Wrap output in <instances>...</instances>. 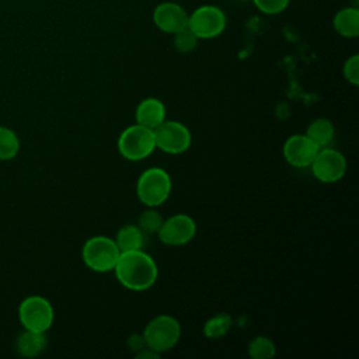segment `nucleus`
Returning <instances> with one entry per match:
<instances>
[{
	"label": "nucleus",
	"instance_id": "obj_1",
	"mask_svg": "<svg viewBox=\"0 0 359 359\" xmlns=\"http://www.w3.org/2000/svg\"><path fill=\"white\" fill-rule=\"evenodd\" d=\"M114 271L119 283L135 292L151 287L158 276L154 259L143 250L121 252Z\"/></svg>",
	"mask_w": 359,
	"mask_h": 359
},
{
	"label": "nucleus",
	"instance_id": "obj_2",
	"mask_svg": "<svg viewBox=\"0 0 359 359\" xmlns=\"http://www.w3.org/2000/svg\"><path fill=\"white\" fill-rule=\"evenodd\" d=\"M171 192V178L168 172L160 167H151L143 171L136 182V194L139 201L149 206L157 208L163 205Z\"/></svg>",
	"mask_w": 359,
	"mask_h": 359
},
{
	"label": "nucleus",
	"instance_id": "obj_3",
	"mask_svg": "<svg viewBox=\"0 0 359 359\" xmlns=\"http://www.w3.org/2000/svg\"><path fill=\"white\" fill-rule=\"evenodd\" d=\"M181 337L180 321L168 314H161L150 320L143 331L146 346L157 353L172 349Z\"/></svg>",
	"mask_w": 359,
	"mask_h": 359
},
{
	"label": "nucleus",
	"instance_id": "obj_4",
	"mask_svg": "<svg viewBox=\"0 0 359 359\" xmlns=\"http://www.w3.org/2000/svg\"><path fill=\"white\" fill-rule=\"evenodd\" d=\"M119 248L115 241L107 236H94L83 245V261L94 272L114 271L119 258Z\"/></svg>",
	"mask_w": 359,
	"mask_h": 359
},
{
	"label": "nucleus",
	"instance_id": "obj_5",
	"mask_svg": "<svg viewBox=\"0 0 359 359\" xmlns=\"http://www.w3.org/2000/svg\"><path fill=\"white\" fill-rule=\"evenodd\" d=\"M156 149L153 129L139 123L128 126L118 139L121 156L129 161H140L150 156Z\"/></svg>",
	"mask_w": 359,
	"mask_h": 359
},
{
	"label": "nucleus",
	"instance_id": "obj_6",
	"mask_svg": "<svg viewBox=\"0 0 359 359\" xmlns=\"http://www.w3.org/2000/svg\"><path fill=\"white\" fill-rule=\"evenodd\" d=\"M18 318L28 331L46 332L53 323V307L42 296H28L20 303Z\"/></svg>",
	"mask_w": 359,
	"mask_h": 359
},
{
	"label": "nucleus",
	"instance_id": "obj_7",
	"mask_svg": "<svg viewBox=\"0 0 359 359\" xmlns=\"http://www.w3.org/2000/svg\"><path fill=\"white\" fill-rule=\"evenodd\" d=\"M153 133L156 147L168 154H181L187 151L192 142L189 129L178 121L164 119L156 129H153Z\"/></svg>",
	"mask_w": 359,
	"mask_h": 359
},
{
	"label": "nucleus",
	"instance_id": "obj_8",
	"mask_svg": "<svg viewBox=\"0 0 359 359\" xmlns=\"http://www.w3.org/2000/svg\"><path fill=\"white\" fill-rule=\"evenodd\" d=\"M226 14L216 6H201L188 17V28L198 39H209L220 35L226 28Z\"/></svg>",
	"mask_w": 359,
	"mask_h": 359
},
{
	"label": "nucleus",
	"instance_id": "obj_9",
	"mask_svg": "<svg viewBox=\"0 0 359 359\" xmlns=\"http://www.w3.org/2000/svg\"><path fill=\"white\" fill-rule=\"evenodd\" d=\"M313 175L325 184L339 181L346 172V158L344 154L331 147H323L318 150L311 165Z\"/></svg>",
	"mask_w": 359,
	"mask_h": 359
},
{
	"label": "nucleus",
	"instance_id": "obj_10",
	"mask_svg": "<svg viewBox=\"0 0 359 359\" xmlns=\"http://www.w3.org/2000/svg\"><path fill=\"white\" fill-rule=\"evenodd\" d=\"M196 233L195 220L185 215L177 213L163 220L161 227L157 231V236L161 243L165 245H184L189 243Z\"/></svg>",
	"mask_w": 359,
	"mask_h": 359
},
{
	"label": "nucleus",
	"instance_id": "obj_11",
	"mask_svg": "<svg viewBox=\"0 0 359 359\" xmlns=\"http://www.w3.org/2000/svg\"><path fill=\"white\" fill-rule=\"evenodd\" d=\"M320 147L306 135H292L283 144L285 160L297 168L310 167Z\"/></svg>",
	"mask_w": 359,
	"mask_h": 359
},
{
	"label": "nucleus",
	"instance_id": "obj_12",
	"mask_svg": "<svg viewBox=\"0 0 359 359\" xmlns=\"http://www.w3.org/2000/svg\"><path fill=\"white\" fill-rule=\"evenodd\" d=\"M188 13L177 3H160L153 11L154 25L167 34H175L188 27Z\"/></svg>",
	"mask_w": 359,
	"mask_h": 359
},
{
	"label": "nucleus",
	"instance_id": "obj_13",
	"mask_svg": "<svg viewBox=\"0 0 359 359\" xmlns=\"http://www.w3.org/2000/svg\"><path fill=\"white\" fill-rule=\"evenodd\" d=\"M135 119L142 126L156 129L165 119V107L158 98H144L136 107Z\"/></svg>",
	"mask_w": 359,
	"mask_h": 359
},
{
	"label": "nucleus",
	"instance_id": "obj_14",
	"mask_svg": "<svg viewBox=\"0 0 359 359\" xmlns=\"http://www.w3.org/2000/svg\"><path fill=\"white\" fill-rule=\"evenodd\" d=\"M48 345V338L45 332H35L25 330L21 332L15 342V349L21 356L35 358L41 355Z\"/></svg>",
	"mask_w": 359,
	"mask_h": 359
},
{
	"label": "nucleus",
	"instance_id": "obj_15",
	"mask_svg": "<svg viewBox=\"0 0 359 359\" xmlns=\"http://www.w3.org/2000/svg\"><path fill=\"white\" fill-rule=\"evenodd\" d=\"M334 29L345 38H356L359 35V11L355 7L339 10L332 20Z\"/></svg>",
	"mask_w": 359,
	"mask_h": 359
},
{
	"label": "nucleus",
	"instance_id": "obj_16",
	"mask_svg": "<svg viewBox=\"0 0 359 359\" xmlns=\"http://www.w3.org/2000/svg\"><path fill=\"white\" fill-rule=\"evenodd\" d=\"M114 241L121 252L142 250L144 244V233L135 224H125L118 230Z\"/></svg>",
	"mask_w": 359,
	"mask_h": 359
},
{
	"label": "nucleus",
	"instance_id": "obj_17",
	"mask_svg": "<svg viewBox=\"0 0 359 359\" xmlns=\"http://www.w3.org/2000/svg\"><path fill=\"white\" fill-rule=\"evenodd\" d=\"M310 140H313L320 149L328 147L335 135V128L330 119L317 118L310 122L304 133Z\"/></svg>",
	"mask_w": 359,
	"mask_h": 359
},
{
	"label": "nucleus",
	"instance_id": "obj_18",
	"mask_svg": "<svg viewBox=\"0 0 359 359\" xmlns=\"http://www.w3.org/2000/svg\"><path fill=\"white\" fill-rule=\"evenodd\" d=\"M233 325V318L227 313H217L210 317L203 325V334L209 339H217L224 337Z\"/></svg>",
	"mask_w": 359,
	"mask_h": 359
},
{
	"label": "nucleus",
	"instance_id": "obj_19",
	"mask_svg": "<svg viewBox=\"0 0 359 359\" xmlns=\"http://www.w3.org/2000/svg\"><path fill=\"white\" fill-rule=\"evenodd\" d=\"M20 150V140L14 130L0 126V161L14 158Z\"/></svg>",
	"mask_w": 359,
	"mask_h": 359
},
{
	"label": "nucleus",
	"instance_id": "obj_20",
	"mask_svg": "<svg viewBox=\"0 0 359 359\" xmlns=\"http://www.w3.org/2000/svg\"><path fill=\"white\" fill-rule=\"evenodd\" d=\"M247 351L252 359H272L276 353L275 344L264 335L252 338L247 346Z\"/></svg>",
	"mask_w": 359,
	"mask_h": 359
},
{
	"label": "nucleus",
	"instance_id": "obj_21",
	"mask_svg": "<svg viewBox=\"0 0 359 359\" xmlns=\"http://www.w3.org/2000/svg\"><path fill=\"white\" fill-rule=\"evenodd\" d=\"M163 217L161 215L154 210L153 208L149 210L142 212V215L137 219V227L144 233V234H154L158 231V229L163 224Z\"/></svg>",
	"mask_w": 359,
	"mask_h": 359
},
{
	"label": "nucleus",
	"instance_id": "obj_22",
	"mask_svg": "<svg viewBox=\"0 0 359 359\" xmlns=\"http://www.w3.org/2000/svg\"><path fill=\"white\" fill-rule=\"evenodd\" d=\"M174 48L181 52V53H189L195 49L196 43H198V38L196 35L187 27L178 32L174 34Z\"/></svg>",
	"mask_w": 359,
	"mask_h": 359
},
{
	"label": "nucleus",
	"instance_id": "obj_23",
	"mask_svg": "<svg viewBox=\"0 0 359 359\" xmlns=\"http://www.w3.org/2000/svg\"><path fill=\"white\" fill-rule=\"evenodd\" d=\"M255 7L265 14H279L286 7L289 0H252Z\"/></svg>",
	"mask_w": 359,
	"mask_h": 359
},
{
	"label": "nucleus",
	"instance_id": "obj_24",
	"mask_svg": "<svg viewBox=\"0 0 359 359\" xmlns=\"http://www.w3.org/2000/svg\"><path fill=\"white\" fill-rule=\"evenodd\" d=\"M344 77L346 79L348 83L358 86L359 84V56L353 55L351 56L345 65H344Z\"/></svg>",
	"mask_w": 359,
	"mask_h": 359
},
{
	"label": "nucleus",
	"instance_id": "obj_25",
	"mask_svg": "<svg viewBox=\"0 0 359 359\" xmlns=\"http://www.w3.org/2000/svg\"><path fill=\"white\" fill-rule=\"evenodd\" d=\"M126 345H128L129 351H132L133 353L139 352L140 349H143L146 346L143 334H132V335H129V338L126 339Z\"/></svg>",
	"mask_w": 359,
	"mask_h": 359
},
{
	"label": "nucleus",
	"instance_id": "obj_26",
	"mask_svg": "<svg viewBox=\"0 0 359 359\" xmlns=\"http://www.w3.org/2000/svg\"><path fill=\"white\" fill-rule=\"evenodd\" d=\"M135 356H136L137 359H158L160 353H157L156 351H153V349L149 348V346H144L143 349H140L139 352H136Z\"/></svg>",
	"mask_w": 359,
	"mask_h": 359
}]
</instances>
